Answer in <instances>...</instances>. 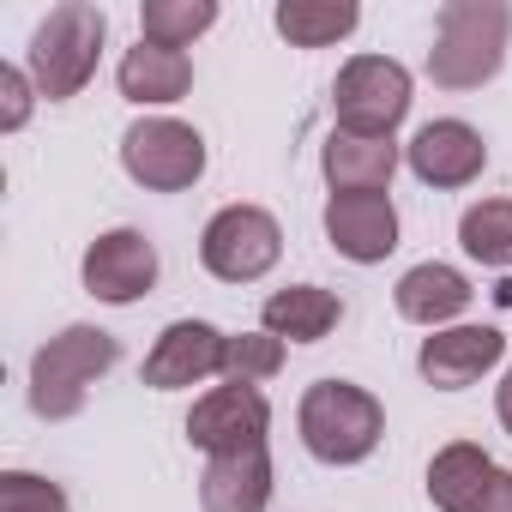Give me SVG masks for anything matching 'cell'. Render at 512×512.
Here are the masks:
<instances>
[{"label":"cell","instance_id":"6da1fadb","mask_svg":"<svg viewBox=\"0 0 512 512\" xmlns=\"http://www.w3.org/2000/svg\"><path fill=\"white\" fill-rule=\"evenodd\" d=\"M512 43V7L506 0H446L434 19L428 79L440 91H482L506 67Z\"/></svg>","mask_w":512,"mask_h":512},{"label":"cell","instance_id":"7a4b0ae2","mask_svg":"<svg viewBox=\"0 0 512 512\" xmlns=\"http://www.w3.org/2000/svg\"><path fill=\"white\" fill-rule=\"evenodd\" d=\"M103 37H109V13L91 7V0H61V7H49V19L31 31V55H25V73H31L37 97H49V103L79 97L97 79Z\"/></svg>","mask_w":512,"mask_h":512},{"label":"cell","instance_id":"3957f363","mask_svg":"<svg viewBox=\"0 0 512 512\" xmlns=\"http://www.w3.org/2000/svg\"><path fill=\"white\" fill-rule=\"evenodd\" d=\"M296 428H302V446L320 464L344 470V464L374 458V446L386 440V410L356 380H314L296 404Z\"/></svg>","mask_w":512,"mask_h":512},{"label":"cell","instance_id":"277c9868","mask_svg":"<svg viewBox=\"0 0 512 512\" xmlns=\"http://www.w3.org/2000/svg\"><path fill=\"white\" fill-rule=\"evenodd\" d=\"M121 362L115 332L103 326H67L31 356V410L43 422H73L91 398V386Z\"/></svg>","mask_w":512,"mask_h":512},{"label":"cell","instance_id":"5b68a950","mask_svg":"<svg viewBox=\"0 0 512 512\" xmlns=\"http://www.w3.org/2000/svg\"><path fill=\"white\" fill-rule=\"evenodd\" d=\"M410 73L392 55H350L338 67L332 85V121L338 133H362V139H392L398 121L410 115Z\"/></svg>","mask_w":512,"mask_h":512},{"label":"cell","instance_id":"8992f818","mask_svg":"<svg viewBox=\"0 0 512 512\" xmlns=\"http://www.w3.org/2000/svg\"><path fill=\"white\" fill-rule=\"evenodd\" d=\"M284 260V229L266 205H223L199 235V266L217 284H260Z\"/></svg>","mask_w":512,"mask_h":512},{"label":"cell","instance_id":"52a82bcc","mask_svg":"<svg viewBox=\"0 0 512 512\" xmlns=\"http://www.w3.org/2000/svg\"><path fill=\"white\" fill-rule=\"evenodd\" d=\"M121 169L145 193H187L205 175V139L175 115H145L121 133Z\"/></svg>","mask_w":512,"mask_h":512},{"label":"cell","instance_id":"ba28073f","mask_svg":"<svg viewBox=\"0 0 512 512\" xmlns=\"http://www.w3.org/2000/svg\"><path fill=\"white\" fill-rule=\"evenodd\" d=\"M272 434V404L260 386H211L205 398H193L187 410V440L205 452V458H229V452H253V446H266Z\"/></svg>","mask_w":512,"mask_h":512},{"label":"cell","instance_id":"9c48e42d","mask_svg":"<svg viewBox=\"0 0 512 512\" xmlns=\"http://www.w3.org/2000/svg\"><path fill=\"white\" fill-rule=\"evenodd\" d=\"M428 500L440 512H512V470L494 464L476 440H452L428 464Z\"/></svg>","mask_w":512,"mask_h":512},{"label":"cell","instance_id":"30bf717a","mask_svg":"<svg viewBox=\"0 0 512 512\" xmlns=\"http://www.w3.org/2000/svg\"><path fill=\"white\" fill-rule=\"evenodd\" d=\"M157 272H163V260H157V247H151L145 229H103L85 247V266H79L85 290L97 302H109V308H133L139 296H151Z\"/></svg>","mask_w":512,"mask_h":512},{"label":"cell","instance_id":"8fae6325","mask_svg":"<svg viewBox=\"0 0 512 512\" xmlns=\"http://www.w3.org/2000/svg\"><path fill=\"white\" fill-rule=\"evenodd\" d=\"M223 350H229V332H217L211 320H169L157 332L151 356H145V386L151 392H181V386L217 380Z\"/></svg>","mask_w":512,"mask_h":512},{"label":"cell","instance_id":"7c38bea8","mask_svg":"<svg viewBox=\"0 0 512 512\" xmlns=\"http://www.w3.org/2000/svg\"><path fill=\"white\" fill-rule=\"evenodd\" d=\"M404 163H410V175L422 181V187H440V193H452V187H470L482 169H488V139L470 127V121H428V127H416V139L404 145Z\"/></svg>","mask_w":512,"mask_h":512},{"label":"cell","instance_id":"4fadbf2b","mask_svg":"<svg viewBox=\"0 0 512 512\" xmlns=\"http://www.w3.org/2000/svg\"><path fill=\"white\" fill-rule=\"evenodd\" d=\"M326 241L350 266H380L398 247V205L392 193H332L326 199Z\"/></svg>","mask_w":512,"mask_h":512},{"label":"cell","instance_id":"5bb4252c","mask_svg":"<svg viewBox=\"0 0 512 512\" xmlns=\"http://www.w3.org/2000/svg\"><path fill=\"white\" fill-rule=\"evenodd\" d=\"M506 356V338L494 326H446V332H428L422 350H416V374L434 386V392H464L476 386L488 368H500Z\"/></svg>","mask_w":512,"mask_h":512},{"label":"cell","instance_id":"9a60e30c","mask_svg":"<svg viewBox=\"0 0 512 512\" xmlns=\"http://www.w3.org/2000/svg\"><path fill=\"white\" fill-rule=\"evenodd\" d=\"M392 302H398V314H404L410 326H422V332H446V326H458V314L476 302V290H470V278H464L458 266L422 260V266H410V272L398 278Z\"/></svg>","mask_w":512,"mask_h":512},{"label":"cell","instance_id":"2e32d148","mask_svg":"<svg viewBox=\"0 0 512 512\" xmlns=\"http://www.w3.org/2000/svg\"><path fill=\"white\" fill-rule=\"evenodd\" d=\"M115 85H121V97L127 103H139V109H169V103H181L187 91H193V61L181 55V49H163V43H133L127 55H121V67H115Z\"/></svg>","mask_w":512,"mask_h":512},{"label":"cell","instance_id":"e0dca14e","mask_svg":"<svg viewBox=\"0 0 512 512\" xmlns=\"http://www.w3.org/2000/svg\"><path fill=\"white\" fill-rule=\"evenodd\" d=\"M199 506H205V512H266V506H272V452L253 446V452L205 458Z\"/></svg>","mask_w":512,"mask_h":512},{"label":"cell","instance_id":"ac0fdd59","mask_svg":"<svg viewBox=\"0 0 512 512\" xmlns=\"http://www.w3.org/2000/svg\"><path fill=\"white\" fill-rule=\"evenodd\" d=\"M320 169L332 193H386L398 175V145L392 139H362V133H326Z\"/></svg>","mask_w":512,"mask_h":512},{"label":"cell","instance_id":"d6986e66","mask_svg":"<svg viewBox=\"0 0 512 512\" xmlns=\"http://www.w3.org/2000/svg\"><path fill=\"white\" fill-rule=\"evenodd\" d=\"M338 320H344V302L326 284H290V290L266 296V308H260V332H272L284 344H320L338 332Z\"/></svg>","mask_w":512,"mask_h":512},{"label":"cell","instance_id":"ffe728a7","mask_svg":"<svg viewBox=\"0 0 512 512\" xmlns=\"http://www.w3.org/2000/svg\"><path fill=\"white\" fill-rule=\"evenodd\" d=\"M272 25L290 49H332L362 25V7L356 0H278Z\"/></svg>","mask_w":512,"mask_h":512},{"label":"cell","instance_id":"44dd1931","mask_svg":"<svg viewBox=\"0 0 512 512\" xmlns=\"http://www.w3.org/2000/svg\"><path fill=\"white\" fill-rule=\"evenodd\" d=\"M211 25H217V0H145L139 7V37L163 43V49H181V55Z\"/></svg>","mask_w":512,"mask_h":512},{"label":"cell","instance_id":"7402d4cb","mask_svg":"<svg viewBox=\"0 0 512 512\" xmlns=\"http://www.w3.org/2000/svg\"><path fill=\"white\" fill-rule=\"evenodd\" d=\"M458 247L476 266H512V199H482L458 217Z\"/></svg>","mask_w":512,"mask_h":512},{"label":"cell","instance_id":"603a6c76","mask_svg":"<svg viewBox=\"0 0 512 512\" xmlns=\"http://www.w3.org/2000/svg\"><path fill=\"white\" fill-rule=\"evenodd\" d=\"M278 374H284V338H272V332H229L223 380H235V386H266Z\"/></svg>","mask_w":512,"mask_h":512},{"label":"cell","instance_id":"cb8c5ba5","mask_svg":"<svg viewBox=\"0 0 512 512\" xmlns=\"http://www.w3.org/2000/svg\"><path fill=\"white\" fill-rule=\"evenodd\" d=\"M0 512H67L61 482L37 476V470H7L0 476Z\"/></svg>","mask_w":512,"mask_h":512},{"label":"cell","instance_id":"d4e9b609","mask_svg":"<svg viewBox=\"0 0 512 512\" xmlns=\"http://www.w3.org/2000/svg\"><path fill=\"white\" fill-rule=\"evenodd\" d=\"M31 103H37V85L25 67H0V133H19L31 121Z\"/></svg>","mask_w":512,"mask_h":512},{"label":"cell","instance_id":"484cf974","mask_svg":"<svg viewBox=\"0 0 512 512\" xmlns=\"http://www.w3.org/2000/svg\"><path fill=\"white\" fill-rule=\"evenodd\" d=\"M494 416H500V428L512 434V368H506V380H500V392H494Z\"/></svg>","mask_w":512,"mask_h":512}]
</instances>
